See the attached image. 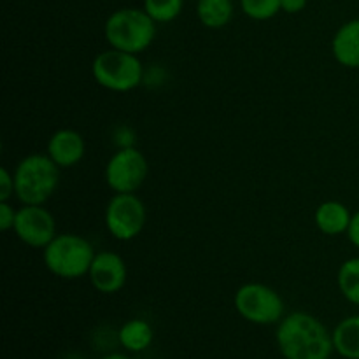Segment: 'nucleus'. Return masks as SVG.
<instances>
[{"label": "nucleus", "instance_id": "obj_13", "mask_svg": "<svg viewBox=\"0 0 359 359\" xmlns=\"http://www.w3.org/2000/svg\"><path fill=\"white\" fill-rule=\"evenodd\" d=\"M351 219H353V214H351L349 207L337 200H326L321 205H318L314 212V223L318 230L330 237L347 233Z\"/></svg>", "mask_w": 359, "mask_h": 359}, {"label": "nucleus", "instance_id": "obj_18", "mask_svg": "<svg viewBox=\"0 0 359 359\" xmlns=\"http://www.w3.org/2000/svg\"><path fill=\"white\" fill-rule=\"evenodd\" d=\"M144 11L156 23H170L181 16L184 0H144Z\"/></svg>", "mask_w": 359, "mask_h": 359}, {"label": "nucleus", "instance_id": "obj_14", "mask_svg": "<svg viewBox=\"0 0 359 359\" xmlns=\"http://www.w3.org/2000/svg\"><path fill=\"white\" fill-rule=\"evenodd\" d=\"M154 330L146 319H130L119 328L118 342L126 353H144L153 344Z\"/></svg>", "mask_w": 359, "mask_h": 359}, {"label": "nucleus", "instance_id": "obj_10", "mask_svg": "<svg viewBox=\"0 0 359 359\" xmlns=\"http://www.w3.org/2000/svg\"><path fill=\"white\" fill-rule=\"evenodd\" d=\"M88 279L98 293H118L125 287L126 280H128V269H126L125 259L118 252H97L90 266V272H88Z\"/></svg>", "mask_w": 359, "mask_h": 359}, {"label": "nucleus", "instance_id": "obj_11", "mask_svg": "<svg viewBox=\"0 0 359 359\" xmlns=\"http://www.w3.org/2000/svg\"><path fill=\"white\" fill-rule=\"evenodd\" d=\"M48 156L58 165L60 168H70L81 163L86 154V140L77 130L62 128L56 130L48 140Z\"/></svg>", "mask_w": 359, "mask_h": 359}, {"label": "nucleus", "instance_id": "obj_9", "mask_svg": "<svg viewBox=\"0 0 359 359\" xmlns=\"http://www.w3.org/2000/svg\"><path fill=\"white\" fill-rule=\"evenodd\" d=\"M13 230L25 245L34 249H44L58 235L55 216L44 205L20 207Z\"/></svg>", "mask_w": 359, "mask_h": 359}, {"label": "nucleus", "instance_id": "obj_5", "mask_svg": "<svg viewBox=\"0 0 359 359\" xmlns=\"http://www.w3.org/2000/svg\"><path fill=\"white\" fill-rule=\"evenodd\" d=\"M91 74L98 86L114 93H126L144 83L146 70L139 55L109 48L98 53L91 63Z\"/></svg>", "mask_w": 359, "mask_h": 359}, {"label": "nucleus", "instance_id": "obj_7", "mask_svg": "<svg viewBox=\"0 0 359 359\" xmlns=\"http://www.w3.org/2000/svg\"><path fill=\"white\" fill-rule=\"evenodd\" d=\"M147 210L135 193H114L105 207L104 223L112 238L130 242L142 233Z\"/></svg>", "mask_w": 359, "mask_h": 359}, {"label": "nucleus", "instance_id": "obj_17", "mask_svg": "<svg viewBox=\"0 0 359 359\" xmlns=\"http://www.w3.org/2000/svg\"><path fill=\"white\" fill-rule=\"evenodd\" d=\"M337 286L349 304L359 307V256L349 258L337 272Z\"/></svg>", "mask_w": 359, "mask_h": 359}, {"label": "nucleus", "instance_id": "obj_8", "mask_svg": "<svg viewBox=\"0 0 359 359\" xmlns=\"http://www.w3.org/2000/svg\"><path fill=\"white\" fill-rule=\"evenodd\" d=\"M149 165L142 151L133 147L118 149L105 165L104 177L114 193H135L146 182Z\"/></svg>", "mask_w": 359, "mask_h": 359}, {"label": "nucleus", "instance_id": "obj_15", "mask_svg": "<svg viewBox=\"0 0 359 359\" xmlns=\"http://www.w3.org/2000/svg\"><path fill=\"white\" fill-rule=\"evenodd\" d=\"M332 335L333 347L339 356L344 359H359V314L342 319Z\"/></svg>", "mask_w": 359, "mask_h": 359}, {"label": "nucleus", "instance_id": "obj_1", "mask_svg": "<svg viewBox=\"0 0 359 359\" xmlns=\"http://www.w3.org/2000/svg\"><path fill=\"white\" fill-rule=\"evenodd\" d=\"M276 342L284 359H330L335 353L332 332L316 316L302 311L280 319Z\"/></svg>", "mask_w": 359, "mask_h": 359}, {"label": "nucleus", "instance_id": "obj_20", "mask_svg": "<svg viewBox=\"0 0 359 359\" xmlns=\"http://www.w3.org/2000/svg\"><path fill=\"white\" fill-rule=\"evenodd\" d=\"M16 196V184H14V174H11L6 167L0 168V202H9Z\"/></svg>", "mask_w": 359, "mask_h": 359}, {"label": "nucleus", "instance_id": "obj_19", "mask_svg": "<svg viewBox=\"0 0 359 359\" xmlns=\"http://www.w3.org/2000/svg\"><path fill=\"white\" fill-rule=\"evenodd\" d=\"M242 13L255 21H266L280 13V0H241Z\"/></svg>", "mask_w": 359, "mask_h": 359}, {"label": "nucleus", "instance_id": "obj_25", "mask_svg": "<svg viewBox=\"0 0 359 359\" xmlns=\"http://www.w3.org/2000/svg\"><path fill=\"white\" fill-rule=\"evenodd\" d=\"M100 359H132V358L121 353H111V354H105V356H102Z\"/></svg>", "mask_w": 359, "mask_h": 359}, {"label": "nucleus", "instance_id": "obj_16", "mask_svg": "<svg viewBox=\"0 0 359 359\" xmlns=\"http://www.w3.org/2000/svg\"><path fill=\"white\" fill-rule=\"evenodd\" d=\"M235 13L233 0H196V16L210 30L224 28Z\"/></svg>", "mask_w": 359, "mask_h": 359}, {"label": "nucleus", "instance_id": "obj_24", "mask_svg": "<svg viewBox=\"0 0 359 359\" xmlns=\"http://www.w3.org/2000/svg\"><path fill=\"white\" fill-rule=\"evenodd\" d=\"M346 235H347V238L351 241V244H353L354 248L359 249V210L353 214V219H351L349 230H347Z\"/></svg>", "mask_w": 359, "mask_h": 359}, {"label": "nucleus", "instance_id": "obj_3", "mask_svg": "<svg viewBox=\"0 0 359 359\" xmlns=\"http://www.w3.org/2000/svg\"><path fill=\"white\" fill-rule=\"evenodd\" d=\"M60 170L62 168L48 154L25 156L13 172L16 198L23 205H44L58 189Z\"/></svg>", "mask_w": 359, "mask_h": 359}, {"label": "nucleus", "instance_id": "obj_22", "mask_svg": "<svg viewBox=\"0 0 359 359\" xmlns=\"http://www.w3.org/2000/svg\"><path fill=\"white\" fill-rule=\"evenodd\" d=\"M18 209H14L9 202H0V230L9 231L14 228Z\"/></svg>", "mask_w": 359, "mask_h": 359}, {"label": "nucleus", "instance_id": "obj_23", "mask_svg": "<svg viewBox=\"0 0 359 359\" xmlns=\"http://www.w3.org/2000/svg\"><path fill=\"white\" fill-rule=\"evenodd\" d=\"M309 0H280V11L286 14H298L307 7Z\"/></svg>", "mask_w": 359, "mask_h": 359}, {"label": "nucleus", "instance_id": "obj_6", "mask_svg": "<svg viewBox=\"0 0 359 359\" xmlns=\"http://www.w3.org/2000/svg\"><path fill=\"white\" fill-rule=\"evenodd\" d=\"M235 311L242 319L258 326L279 325L284 318V300L273 287L262 283H248L235 291Z\"/></svg>", "mask_w": 359, "mask_h": 359}, {"label": "nucleus", "instance_id": "obj_21", "mask_svg": "<svg viewBox=\"0 0 359 359\" xmlns=\"http://www.w3.org/2000/svg\"><path fill=\"white\" fill-rule=\"evenodd\" d=\"M112 140H114L116 147L123 149V147H133L135 146V132L130 126H118L112 133Z\"/></svg>", "mask_w": 359, "mask_h": 359}, {"label": "nucleus", "instance_id": "obj_2", "mask_svg": "<svg viewBox=\"0 0 359 359\" xmlns=\"http://www.w3.org/2000/svg\"><path fill=\"white\" fill-rule=\"evenodd\" d=\"M156 21L139 7H123L105 20L104 37L109 48L140 55L156 37Z\"/></svg>", "mask_w": 359, "mask_h": 359}, {"label": "nucleus", "instance_id": "obj_4", "mask_svg": "<svg viewBox=\"0 0 359 359\" xmlns=\"http://www.w3.org/2000/svg\"><path fill=\"white\" fill-rule=\"evenodd\" d=\"M95 255L93 244L77 233H58L42 249L46 269L55 277L65 280L88 276Z\"/></svg>", "mask_w": 359, "mask_h": 359}, {"label": "nucleus", "instance_id": "obj_12", "mask_svg": "<svg viewBox=\"0 0 359 359\" xmlns=\"http://www.w3.org/2000/svg\"><path fill=\"white\" fill-rule=\"evenodd\" d=\"M333 58L346 69H359V18L346 21L332 39Z\"/></svg>", "mask_w": 359, "mask_h": 359}, {"label": "nucleus", "instance_id": "obj_26", "mask_svg": "<svg viewBox=\"0 0 359 359\" xmlns=\"http://www.w3.org/2000/svg\"><path fill=\"white\" fill-rule=\"evenodd\" d=\"M195 2H196V0H195Z\"/></svg>", "mask_w": 359, "mask_h": 359}]
</instances>
